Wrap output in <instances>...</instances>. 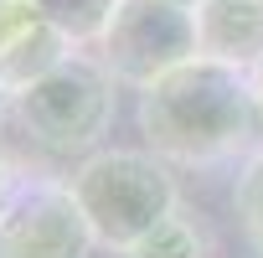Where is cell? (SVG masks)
Here are the masks:
<instances>
[{"mask_svg":"<svg viewBox=\"0 0 263 258\" xmlns=\"http://www.w3.org/2000/svg\"><path fill=\"white\" fill-rule=\"evenodd\" d=\"M93 243L67 181H21L0 207V258H88Z\"/></svg>","mask_w":263,"mask_h":258,"instance_id":"5","label":"cell"},{"mask_svg":"<svg viewBox=\"0 0 263 258\" xmlns=\"http://www.w3.org/2000/svg\"><path fill=\"white\" fill-rule=\"evenodd\" d=\"M258 124L248 67L196 52L150 88H140V135L176 165H217L248 150Z\"/></svg>","mask_w":263,"mask_h":258,"instance_id":"1","label":"cell"},{"mask_svg":"<svg viewBox=\"0 0 263 258\" xmlns=\"http://www.w3.org/2000/svg\"><path fill=\"white\" fill-rule=\"evenodd\" d=\"M11 119V88H6V78H0V124Z\"/></svg>","mask_w":263,"mask_h":258,"instance_id":"13","label":"cell"},{"mask_svg":"<svg viewBox=\"0 0 263 258\" xmlns=\"http://www.w3.org/2000/svg\"><path fill=\"white\" fill-rule=\"evenodd\" d=\"M232 212H237V227H242L248 248L263 258V150H258V155H248V165L237 171Z\"/></svg>","mask_w":263,"mask_h":258,"instance_id":"10","label":"cell"},{"mask_svg":"<svg viewBox=\"0 0 263 258\" xmlns=\"http://www.w3.org/2000/svg\"><path fill=\"white\" fill-rule=\"evenodd\" d=\"M119 258H212V237H206V227L186 207H176L165 222H155L140 243H129Z\"/></svg>","mask_w":263,"mask_h":258,"instance_id":"8","label":"cell"},{"mask_svg":"<svg viewBox=\"0 0 263 258\" xmlns=\"http://www.w3.org/2000/svg\"><path fill=\"white\" fill-rule=\"evenodd\" d=\"M26 176H16V160L6 155V150H0V207H6L11 196H16V186H21Z\"/></svg>","mask_w":263,"mask_h":258,"instance_id":"11","label":"cell"},{"mask_svg":"<svg viewBox=\"0 0 263 258\" xmlns=\"http://www.w3.org/2000/svg\"><path fill=\"white\" fill-rule=\"evenodd\" d=\"M114 6H119V0H42V11L67 31L72 47H98V36H103Z\"/></svg>","mask_w":263,"mask_h":258,"instance_id":"9","label":"cell"},{"mask_svg":"<svg viewBox=\"0 0 263 258\" xmlns=\"http://www.w3.org/2000/svg\"><path fill=\"white\" fill-rule=\"evenodd\" d=\"M62 57H72V42L42 11V0H0V78L11 93L52 72Z\"/></svg>","mask_w":263,"mask_h":258,"instance_id":"6","label":"cell"},{"mask_svg":"<svg viewBox=\"0 0 263 258\" xmlns=\"http://www.w3.org/2000/svg\"><path fill=\"white\" fill-rule=\"evenodd\" d=\"M196 36H201L206 57H222L232 67H253L263 57V0H201Z\"/></svg>","mask_w":263,"mask_h":258,"instance_id":"7","label":"cell"},{"mask_svg":"<svg viewBox=\"0 0 263 258\" xmlns=\"http://www.w3.org/2000/svg\"><path fill=\"white\" fill-rule=\"evenodd\" d=\"M196 52H201L196 11L176 0H119L98 36V62L124 88H150Z\"/></svg>","mask_w":263,"mask_h":258,"instance_id":"4","label":"cell"},{"mask_svg":"<svg viewBox=\"0 0 263 258\" xmlns=\"http://www.w3.org/2000/svg\"><path fill=\"white\" fill-rule=\"evenodd\" d=\"M176 6H191V11H196V6H201V0H176Z\"/></svg>","mask_w":263,"mask_h":258,"instance_id":"14","label":"cell"},{"mask_svg":"<svg viewBox=\"0 0 263 258\" xmlns=\"http://www.w3.org/2000/svg\"><path fill=\"white\" fill-rule=\"evenodd\" d=\"M248 83H253V103H258V124H263V57L248 67Z\"/></svg>","mask_w":263,"mask_h":258,"instance_id":"12","label":"cell"},{"mask_svg":"<svg viewBox=\"0 0 263 258\" xmlns=\"http://www.w3.org/2000/svg\"><path fill=\"white\" fill-rule=\"evenodd\" d=\"M114 72L93 57H62L52 72L11 93V119L52 155L93 150L114 124Z\"/></svg>","mask_w":263,"mask_h":258,"instance_id":"3","label":"cell"},{"mask_svg":"<svg viewBox=\"0 0 263 258\" xmlns=\"http://www.w3.org/2000/svg\"><path fill=\"white\" fill-rule=\"evenodd\" d=\"M72 196L98 237V248L124 253L140 243L155 222H165L181 207L176 176L165 171V155L155 150H93L72 171Z\"/></svg>","mask_w":263,"mask_h":258,"instance_id":"2","label":"cell"}]
</instances>
